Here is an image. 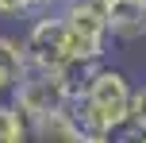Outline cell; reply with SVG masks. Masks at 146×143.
<instances>
[{
	"label": "cell",
	"instance_id": "obj_1",
	"mask_svg": "<svg viewBox=\"0 0 146 143\" xmlns=\"http://www.w3.org/2000/svg\"><path fill=\"white\" fill-rule=\"evenodd\" d=\"M131 97H135L131 77L119 66L96 62V66H88L85 77L73 85L69 116L81 124V132H85L88 139L111 143V136L131 120Z\"/></svg>",
	"mask_w": 146,
	"mask_h": 143
},
{
	"label": "cell",
	"instance_id": "obj_2",
	"mask_svg": "<svg viewBox=\"0 0 146 143\" xmlns=\"http://www.w3.org/2000/svg\"><path fill=\"white\" fill-rule=\"evenodd\" d=\"M23 43V58H27V70H42V74H69V77H85V66L77 62L69 43V31L62 23L58 8H46V12L31 15L27 31L19 35Z\"/></svg>",
	"mask_w": 146,
	"mask_h": 143
},
{
	"label": "cell",
	"instance_id": "obj_3",
	"mask_svg": "<svg viewBox=\"0 0 146 143\" xmlns=\"http://www.w3.org/2000/svg\"><path fill=\"white\" fill-rule=\"evenodd\" d=\"M62 23L69 31L73 54H77L81 66H96V62H108V46H111V31H108V12L96 0H69L58 8Z\"/></svg>",
	"mask_w": 146,
	"mask_h": 143
},
{
	"label": "cell",
	"instance_id": "obj_4",
	"mask_svg": "<svg viewBox=\"0 0 146 143\" xmlns=\"http://www.w3.org/2000/svg\"><path fill=\"white\" fill-rule=\"evenodd\" d=\"M73 85H77V77H69V74L27 70L19 93H15V108H19L27 120H42V116H50V112H69Z\"/></svg>",
	"mask_w": 146,
	"mask_h": 143
},
{
	"label": "cell",
	"instance_id": "obj_5",
	"mask_svg": "<svg viewBox=\"0 0 146 143\" xmlns=\"http://www.w3.org/2000/svg\"><path fill=\"white\" fill-rule=\"evenodd\" d=\"M108 31L111 43H139L146 39V0H108Z\"/></svg>",
	"mask_w": 146,
	"mask_h": 143
},
{
	"label": "cell",
	"instance_id": "obj_6",
	"mask_svg": "<svg viewBox=\"0 0 146 143\" xmlns=\"http://www.w3.org/2000/svg\"><path fill=\"white\" fill-rule=\"evenodd\" d=\"M23 77H27V58H23V43L15 35H0V108L15 105Z\"/></svg>",
	"mask_w": 146,
	"mask_h": 143
},
{
	"label": "cell",
	"instance_id": "obj_7",
	"mask_svg": "<svg viewBox=\"0 0 146 143\" xmlns=\"http://www.w3.org/2000/svg\"><path fill=\"white\" fill-rule=\"evenodd\" d=\"M31 136L35 143H88V136L69 112H50L42 120H31Z\"/></svg>",
	"mask_w": 146,
	"mask_h": 143
},
{
	"label": "cell",
	"instance_id": "obj_8",
	"mask_svg": "<svg viewBox=\"0 0 146 143\" xmlns=\"http://www.w3.org/2000/svg\"><path fill=\"white\" fill-rule=\"evenodd\" d=\"M46 8L50 0H0V19H31Z\"/></svg>",
	"mask_w": 146,
	"mask_h": 143
},
{
	"label": "cell",
	"instance_id": "obj_9",
	"mask_svg": "<svg viewBox=\"0 0 146 143\" xmlns=\"http://www.w3.org/2000/svg\"><path fill=\"white\" fill-rule=\"evenodd\" d=\"M131 124H139L146 132V85H135V97H131Z\"/></svg>",
	"mask_w": 146,
	"mask_h": 143
},
{
	"label": "cell",
	"instance_id": "obj_10",
	"mask_svg": "<svg viewBox=\"0 0 146 143\" xmlns=\"http://www.w3.org/2000/svg\"><path fill=\"white\" fill-rule=\"evenodd\" d=\"M62 4H69V0H50V8H62Z\"/></svg>",
	"mask_w": 146,
	"mask_h": 143
}]
</instances>
